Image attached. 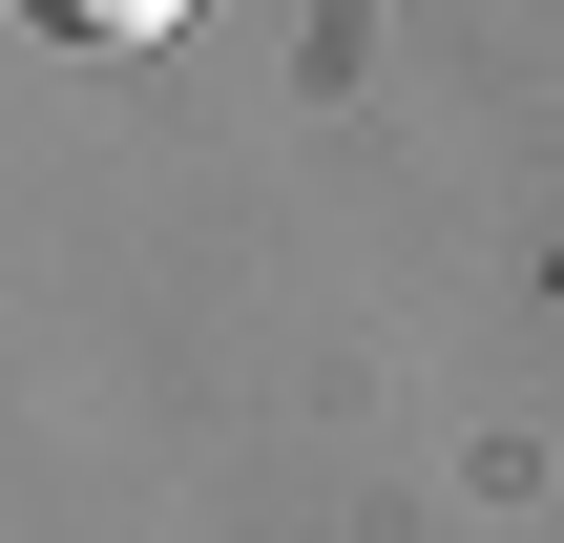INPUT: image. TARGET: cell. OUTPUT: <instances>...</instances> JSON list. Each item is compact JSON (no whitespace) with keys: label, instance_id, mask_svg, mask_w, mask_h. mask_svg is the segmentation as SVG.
I'll use <instances>...</instances> for the list:
<instances>
[{"label":"cell","instance_id":"cell-1","mask_svg":"<svg viewBox=\"0 0 564 543\" xmlns=\"http://www.w3.org/2000/svg\"><path fill=\"white\" fill-rule=\"evenodd\" d=\"M21 21H42V42H84V63H126V42H167L188 0H21Z\"/></svg>","mask_w":564,"mask_h":543}]
</instances>
